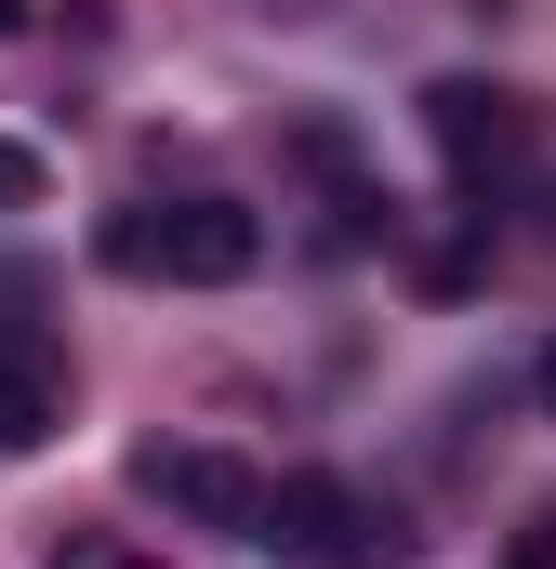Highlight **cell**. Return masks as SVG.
Instances as JSON below:
<instances>
[{
  "label": "cell",
  "mask_w": 556,
  "mask_h": 569,
  "mask_svg": "<svg viewBox=\"0 0 556 569\" xmlns=\"http://www.w3.org/2000/svg\"><path fill=\"white\" fill-rule=\"evenodd\" d=\"M53 425H67V371L27 318H0V450H40Z\"/></svg>",
  "instance_id": "5b68a950"
},
{
  "label": "cell",
  "mask_w": 556,
  "mask_h": 569,
  "mask_svg": "<svg viewBox=\"0 0 556 569\" xmlns=\"http://www.w3.org/2000/svg\"><path fill=\"white\" fill-rule=\"evenodd\" d=\"M27 199H40V159H27V146H0V212H27Z\"/></svg>",
  "instance_id": "52a82bcc"
},
{
  "label": "cell",
  "mask_w": 556,
  "mask_h": 569,
  "mask_svg": "<svg viewBox=\"0 0 556 569\" xmlns=\"http://www.w3.org/2000/svg\"><path fill=\"white\" fill-rule=\"evenodd\" d=\"M40 569H172V557H146L133 530H67V543H53Z\"/></svg>",
  "instance_id": "8992f818"
},
{
  "label": "cell",
  "mask_w": 556,
  "mask_h": 569,
  "mask_svg": "<svg viewBox=\"0 0 556 569\" xmlns=\"http://www.w3.org/2000/svg\"><path fill=\"white\" fill-rule=\"evenodd\" d=\"M424 133H437V159L464 172V186H504V172H530V93H504V80H437L424 93Z\"/></svg>",
  "instance_id": "277c9868"
},
{
  "label": "cell",
  "mask_w": 556,
  "mask_h": 569,
  "mask_svg": "<svg viewBox=\"0 0 556 569\" xmlns=\"http://www.w3.org/2000/svg\"><path fill=\"white\" fill-rule=\"evenodd\" d=\"M133 490L172 503V517H199V530H226V543H252V517H266V477H252L239 450H212V437H146Z\"/></svg>",
  "instance_id": "3957f363"
},
{
  "label": "cell",
  "mask_w": 556,
  "mask_h": 569,
  "mask_svg": "<svg viewBox=\"0 0 556 569\" xmlns=\"http://www.w3.org/2000/svg\"><path fill=\"white\" fill-rule=\"evenodd\" d=\"M252 543H278L291 569H411V517H398L385 490H358V477L305 463V477H266Z\"/></svg>",
  "instance_id": "7a4b0ae2"
},
{
  "label": "cell",
  "mask_w": 556,
  "mask_h": 569,
  "mask_svg": "<svg viewBox=\"0 0 556 569\" xmlns=\"http://www.w3.org/2000/svg\"><path fill=\"white\" fill-rule=\"evenodd\" d=\"M13 27H27V0H0V40H13Z\"/></svg>",
  "instance_id": "9c48e42d"
},
{
  "label": "cell",
  "mask_w": 556,
  "mask_h": 569,
  "mask_svg": "<svg viewBox=\"0 0 556 569\" xmlns=\"http://www.w3.org/2000/svg\"><path fill=\"white\" fill-rule=\"evenodd\" d=\"M530 398H544V411H556V345H544V358H530Z\"/></svg>",
  "instance_id": "ba28073f"
},
{
  "label": "cell",
  "mask_w": 556,
  "mask_h": 569,
  "mask_svg": "<svg viewBox=\"0 0 556 569\" xmlns=\"http://www.w3.org/2000/svg\"><path fill=\"white\" fill-rule=\"evenodd\" d=\"M93 252L120 279H159V291H226V279L266 266V226L239 199H133V212L93 226Z\"/></svg>",
  "instance_id": "6da1fadb"
}]
</instances>
